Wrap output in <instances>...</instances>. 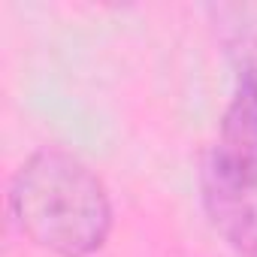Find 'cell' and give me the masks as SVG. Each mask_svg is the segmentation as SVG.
<instances>
[{
  "instance_id": "obj_1",
  "label": "cell",
  "mask_w": 257,
  "mask_h": 257,
  "mask_svg": "<svg viewBox=\"0 0 257 257\" xmlns=\"http://www.w3.org/2000/svg\"><path fill=\"white\" fill-rule=\"evenodd\" d=\"M7 209L19 233L55 257H94L115 227L106 182L64 146H40L19 164Z\"/></svg>"
},
{
  "instance_id": "obj_2",
  "label": "cell",
  "mask_w": 257,
  "mask_h": 257,
  "mask_svg": "<svg viewBox=\"0 0 257 257\" xmlns=\"http://www.w3.org/2000/svg\"><path fill=\"white\" fill-rule=\"evenodd\" d=\"M233 182L257 185V70L236 76L233 94L218 121V140L203 158Z\"/></svg>"
},
{
  "instance_id": "obj_3",
  "label": "cell",
  "mask_w": 257,
  "mask_h": 257,
  "mask_svg": "<svg viewBox=\"0 0 257 257\" xmlns=\"http://www.w3.org/2000/svg\"><path fill=\"white\" fill-rule=\"evenodd\" d=\"M200 203L215 233L239 254L257 257V185H242L200 164Z\"/></svg>"
}]
</instances>
